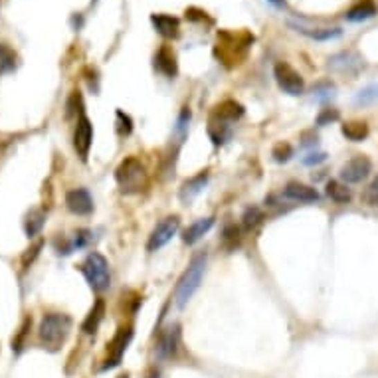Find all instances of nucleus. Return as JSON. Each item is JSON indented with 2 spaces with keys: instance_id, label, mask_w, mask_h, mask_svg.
I'll return each mask as SVG.
<instances>
[{
  "instance_id": "nucleus-2",
  "label": "nucleus",
  "mask_w": 378,
  "mask_h": 378,
  "mask_svg": "<svg viewBox=\"0 0 378 378\" xmlns=\"http://www.w3.org/2000/svg\"><path fill=\"white\" fill-rule=\"evenodd\" d=\"M206 266H208V253L197 252L192 255V260L188 262V266L182 271V276L177 281V287H174L177 307H186V303L195 297L202 283V278L206 273Z\"/></svg>"
},
{
  "instance_id": "nucleus-18",
  "label": "nucleus",
  "mask_w": 378,
  "mask_h": 378,
  "mask_svg": "<svg viewBox=\"0 0 378 378\" xmlns=\"http://www.w3.org/2000/svg\"><path fill=\"white\" fill-rule=\"evenodd\" d=\"M206 182H208V170H200V172L195 174L192 179H188V181L181 186L182 202H184V204H190V202L204 190Z\"/></svg>"
},
{
  "instance_id": "nucleus-13",
  "label": "nucleus",
  "mask_w": 378,
  "mask_h": 378,
  "mask_svg": "<svg viewBox=\"0 0 378 378\" xmlns=\"http://www.w3.org/2000/svg\"><path fill=\"white\" fill-rule=\"evenodd\" d=\"M179 349H181V327L174 325L168 329L167 333L161 335L159 343H156V354L161 359H174Z\"/></svg>"
},
{
  "instance_id": "nucleus-11",
  "label": "nucleus",
  "mask_w": 378,
  "mask_h": 378,
  "mask_svg": "<svg viewBox=\"0 0 378 378\" xmlns=\"http://www.w3.org/2000/svg\"><path fill=\"white\" fill-rule=\"evenodd\" d=\"M66 208L75 216H89L93 212V198L87 188H73L66 195Z\"/></svg>"
},
{
  "instance_id": "nucleus-6",
  "label": "nucleus",
  "mask_w": 378,
  "mask_h": 378,
  "mask_svg": "<svg viewBox=\"0 0 378 378\" xmlns=\"http://www.w3.org/2000/svg\"><path fill=\"white\" fill-rule=\"evenodd\" d=\"M273 78L280 85V89L283 93L291 96V98H297L305 91V80L301 78V73L291 68L287 62H280L276 64L273 68Z\"/></svg>"
},
{
  "instance_id": "nucleus-5",
  "label": "nucleus",
  "mask_w": 378,
  "mask_h": 378,
  "mask_svg": "<svg viewBox=\"0 0 378 378\" xmlns=\"http://www.w3.org/2000/svg\"><path fill=\"white\" fill-rule=\"evenodd\" d=\"M80 271L84 273V278L89 283V287L96 291V294H103L109 289L111 285V273H109V264L107 260L101 255L99 252L87 253L82 266H80Z\"/></svg>"
},
{
  "instance_id": "nucleus-30",
  "label": "nucleus",
  "mask_w": 378,
  "mask_h": 378,
  "mask_svg": "<svg viewBox=\"0 0 378 378\" xmlns=\"http://www.w3.org/2000/svg\"><path fill=\"white\" fill-rule=\"evenodd\" d=\"M271 156L276 163H287L294 156V147L289 143H278L271 151Z\"/></svg>"
},
{
  "instance_id": "nucleus-3",
  "label": "nucleus",
  "mask_w": 378,
  "mask_h": 378,
  "mask_svg": "<svg viewBox=\"0 0 378 378\" xmlns=\"http://www.w3.org/2000/svg\"><path fill=\"white\" fill-rule=\"evenodd\" d=\"M70 315L66 313H46L38 327V339L42 343V347L50 352H56L64 347V343L68 341L71 333Z\"/></svg>"
},
{
  "instance_id": "nucleus-38",
  "label": "nucleus",
  "mask_w": 378,
  "mask_h": 378,
  "mask_svg": "<svg viewBox=\"0 0 378 378\" xmlns=\"http://www.w3.org/2000/svg\"><path fill=\"white\" fill-rule=\"evenodd\" d=\"M327 159V154L325 153H311L307 159H303V165H307V167H313V165H319Z\"/></svg>"
},
{
  "instance_id": "nucleus-40",
  "label": "nucleus",
  "mask_w": 378,
  "mask_h": 378,
  "mask_svg": "<svg viewBox=\"0 0 378 378\" xmlns=\"http://www.w3.org/2000/svg\"><path fill=\"white\" fill-rule=\"evenodd\" d=\"M267 2H271L276 8H283L285 6V0H267Z\"/></svg>"
},
{
  "instance_id": "nucleus-36",
  "label": "nucleus",
  "mask_w": 378,
  "mask_h": 378,
  "mask_svg": "<svg viewBox=\"0 0 378 378\" xmlns=\"http://www.w3.org/2000/svg\"><path fill=\"white\" fill-rule=\"evenodd\" d=\"M188 123H190V109L188 107H182L181 115H179V121H177V133L181 135V139H184V135L188 131Z\"/></svg>"
},
{
  "instance_id": "nucleus-25",
  "label": "nucleus",
  "mask_w": 378,
  "mask_h": 378,
  "mask_svg": "<svg viewBox=\"0 0 378 378\" xmlns=\"http://www.w3.org/2000/svg\"><path fill=\"white\" fill-rule=\"evenodd\" d=\"M16 68H18V54L8 44H0V78L15 71Z\"/></svg>"
},
{
  "instance_id": "nucleus-17",
  "label": "nucleus",
  "mask_w": 378,
  "mask_h": 378,
  "mask_svg": "<svg viewBox=\"0 0 378 378\" xmlns=\"http://www.w3.org/2000/svg\"><path fill=\"white\" fill-rule=\"evenodd\" d=\"M214 220H216L214 216H208V218H200L197 222H192V224L182 232V242L186 246H195L197 242H200V240L210 232L212 226H214Z\"/></svg>"
},
{
  "instance_id": "nucleus-26",
  "label": "nucleus",
  "mask_w": 378,
  "mask_h": 378,
  "mask_svg": "<svg viewBox=\"0 0 378 378\" xmlns=\"http://www.w3.org/2000/svg\"><path fill=\"white\" fill-rule=\"evenodd\" d=\"M240 228L236 224H228L222 232V238H220V244L224 248L226 252H234L242 242V236H240Z\"/></svg>"
},
{
  "instance_id": "nucleus-10",
  "label": "nucleus",
  "mask_w": 378,
  "mask_h": 378,
  "mask_svg": "<svg viewBox=\"0 0 378 378\" xmlns=\"http://www.w3.org/2000/svg\"><path fill=\"white\" fill-rule=\"evenodd\" d=\"M91 145H93V125H91V121L85 115H82L78 119L75 131H73V149H75V153H78V156L84 163L87 161V156H89Z\"/></svg>"
},
{
  "instance_id": "nucleus-41",
  "label": "nucleus",
  "mask_w": 378,
  "mask_h": 378,
  "mask_svg": "<svg viewBox=\"0 0 378 378\" xmlns=\"http://www.w3.org/2000/svg\"><path fill=\"white\" fill-rule=\"evenodd\" d=\"M117 378H129V372H123V375H119Z\"/></svg>"
},
{
  "instance_id": "nucleus-15",
  "label": "nucleus",
  "mask_w": 378,
  "mask_h": 378,
  "mask_svg": "<svg viewBox=\"0 0 378 378\" xmlns=\"http://www.w3.org/2000/svg\"><path fill=\"white\" fill-rule=\"evenodd\" d=\"M151 22H153L154 30L167 40H177L181 36V20L177 16L153 15Z\"/></svg>"
},
{
  "instance_id": "nucleus-27",
  "label": "nucleus",
  "mask_w": 378,
  "mask_h": 378,
  "mask_svg": "<svg viewBox=\"0 0 378 378\" xmlns=\"http://www.w3.org/2000/svg\"><path fill=\"white\" fill-rule=\"evenodd\" d=\"M294 26V24H291ZM297 32H301V34H305L309 36L311 40H319V42H325V40H335L341 36V30L339 28H321V30H309L303 28V26H294Z\"/></svg>"
},
{
  "instance_id": "nucleus-21",
  "label": "nucleus",
  "mask_w": 378,
  "mask_h": 378,
  "mask_svg": "<svg viewBox=\"0 0 378 378\" xmlns=\"http://www.w3.org/2000/svg\"><path fill=\"white\" fill-rule=\"evenodd\" d=\"M341 133H343V137H347L352 143H361L368 137L370 129L366 121H347L341 125Z\"/></svg>"
},
{
  "instance_id": "nucleus-28",
  "label": "nucleus",
  "mask_w": 378,
  "mask_h": 378,
  "mask_svg": "<svg viewBox=\"0 0 378 378\" xmlns=\"http://www.w3.org/2000/svg\"><path fill=\"white\" fill-rule=\"evenodd\" d=\"M354 103L359 107H368V105H375L378 103V84L366 85L364 89H361L354 98Z\"/></svg>"
},
{
  "instance_id": "nucleus-23",
  "label": "nucleus",
  "mask_w": 378,
  "mask_h": 378,
  "mask_svg": "<svg viewBox=\"0 0 378 378\" xmlns=\"http://www.w3.org/2000/svg\"><path fill=\"white\" fill-rule=\"evenodd\" d=\"M327 197L336 204H349L352 200V192H350L349 184H345L343 181H329L327 182Z\"/></svg>"
},
{
  "instance_id": "nucleus-22",
  "label": "nucleus",
  "mask_w": 378,
  "mask_h": 378,
  "mask_svg": "<svg viewBox=\"0 0 378 378\" xmlns=\"http://www.w3.org/2000/svg\"><path fill=\"white\" fill-rule=\"evenodd\" d=\"M44 224H46V212L40 210V208H34L26 214L24 218V232L30 240L36 238L40 232H42Z\"/></svg>"
},
{
  "instance_id": "nucleus-16",
  "label": "nucleus",
  "mask_w": 378,
  "mask_h": 378,
  "mask_svg": "<svg viewBox=\"0 0 378 378\" xmlns=\"http://www.w3.org/2000/svg\"><path fill=\"white\" fill-rule=\"evenodd\" d=\"M329 68L339 71V73L354 75V73H359V70L363 68V60L357 56V54H352V52H343V54H336V56L329 60Z\"/></svg>"
},
{
  "instance_id": "nucleus-31",
  "label": "nucleus",
  "mask_w": 378,
  "mask_h": 378,
  "mask_svg": "<svg viewBox=\"0 0 378 378\" xmlns=\"http://www.w3.org/2000/svg\"><path fill=\"white\" fill-rule=\"evenodd\" d=\"M115 117H117V133H119L121 137L131 135V131H133V119H131L127 113L121 111V109H117Z\"/></svg>"
},
{
  "instance_id": "nucleus-19",
  "label": "nucleus",
  "mask_w": 378,
  "mask_h": 378,
  "mask_svg": "<svg viewBox=\"0 0 378 378\" xmlns=\"http://www.w3.org/2000/svg\"><path fill=\"white\" fill-rule=\"evenodd\" d=\"M242 115H244V105L238 103V101H234V99H226V101L218 103L214 107L210 117L218 119V121H224V123H234V121H238Z\"/></svg>"
},
{
  "instance_id": "nucleus-7",
  "label": "nucleus",
  "mask_w": 378,
  "mask_h": 378,
  "mask_svg": "<svg viewBox=\"0 0 378 378\" xmlns=\"http://www.w3.org/2000/svg\"><path fill=\"white\" fill-rule=\"evenodd\" d=\"M131 341H133V327H131V325L119 327L117 333L113 335L111 341L107 343V359H105V363L101 366V370L113 368V366H117V364L121 363L125 350L129 349V345H131Z\"/></svg>"
},
{
  "instance_id": "nucleus-37",
  "label": "nucleus",
  "mask_w": 378,
  "mask_h": 378,
  "mask_svg": "<svg viewBox=\"0 0 378 378\" xmlns=\"http://www.w3.org/2000/svg\"><path fill=\"white\" fill-rule=\"evenodd\" d=\"M89 242H91V232L89 230H78L75 232V238H73V248L82 250Z\"/></svg>"
},
{
  "instance_id": "nucleus-4",
  "label": "nucleus",
  "mask_w": 378,
  "mask_h": 378,
  "mask_svg": "<svg viewBox=\"0 0 378 378\" xmlns=\"http://www.w3.org/2000/svg\"><path fill=\"white\" fill-rule=\"evenodd\" d=\"M115 182L123 195H139L149 186V172L137 156H125L115 168Z\"/></svg>"
},
{
  "instance_id": "nucleus-32",
  "label": "nucleus",
  "mask_w": 378,
  "mask_h": 378,
  "mask_svg": "<svg viewBox=\"0 0 378 378\" xmlns=\"http://www.w3.org/2000/svg\"><path fill=\"white\" fill-rule=\"evenodd\" d=\"M363 202L366 206H378V177L372 179V182L364 188L363 192Z\"/></svg>"
},
{
  "instance_id": "nucleus-1",
  "label": "nucleus",
  "mask_w": 378,
  "mask_h": 378,
  "mask_svg": "<svg viewBox=\"0 0 378 378\" xmlns=\"http://www.w3.org/2000/svg\"><path fill=\"white\" fill-rule=\"evenodd\" d=\"M252 44L253 36L246 30H238V32L222 30V32H218V42L214 48V56L222 66L232 70L246 60Z\"/></svg>"
},
{
  "instance_id": "nucleus-34",
  "label": "nucleus",
  "mask_w": 378,
  "mask_h": 378,
  "mask_svg": "<svg viewBox=\"0 0 378 378\" xmlns=\"http://www.w3.org/2000/svg\"><path fill=\"white\" fill-rule=\"evenodd\" d=\"M339 111L336 109H333V107H327V109H321V113L317 115V119H315V123L319 127H325V125H331V123H335V121H339Z\"/></svg>"
},
{
  "instance_id": "nucleus-35",
  "label": "nucleus",
  "mask_w": 378,
  "mask_h": 378,
  "mask_svg": "<svg viewBox=\"0 0 378 378\" xmlns=\"http://www.w3.org/2000/svg\"><path fill=\"white\" fill-rule=\"evenodd\" d=\"M82 109H84V99H82V93L75 89V91H71L70 99H68V117L75 115V113L82 111Z\"/></svg>"
},
{
  "instance_id": "nucleus-8",
  "label": "nucleus",
  "mask_w": 378,
  "mask_h": 378,
  "mask_svg": "<svg viewBox=\"0 0 378 378\" xmlns=\"http://www.w3.org/2000/svg\"><path fill=\"white\" fill-rule=\"evenodd\" d=\"M181 228V216L172 214V216H167L163 218L159 224L154 226L151 236H149V242H147V252H156L161 250L163 246H167L170 240L177 236Z\"/></svg>"
},
{
  "instance_id": "nucleus-24",
  "label": "nucleus",
  "mask_w": 378,
  "mask_h": 378,
  "mask_svg": "<svg viewBox=\"0 0 378 378\" xmlns=\"http://www.w3.org/2000/svg\"><path fill=\"white\" fill-rule=\"evenodd\" d=\"M375 15H377V6H375V2H372V0H364V2H361V4L352 6L345 16H347V20H349V22H363V20L372 18Z\"/></svg>"
},
{
  "instance_id": "nucleus-14",
  "label": "nucleus",
  "mask_w": 378,
  "mask_h": 378,
  "mask_svg": "<svg viewBox=\"0 0 378 378\" xmlns=\"http://www.w3.org/2000/svg\"><path fill=\"white\" fill-rule=\"evenodd\" d=\"M283 197L294 200V202H319V200H321V195H319L313 186L297 181H291L285 184Z\"/></svg>"
},
{
  "instance_id": "nucleus-33",
  "label": "nucleus",
  "mask_w": 378,
  "mask_h": 378,
  "mask_svg": "<svg viewBox=\"0 0 378 378\" xmlns=\"http://www.w3.org/2000/svg\"><path fill=\"white\" fill-rule=\"evenodd\" d=\"M42 248H44V240H38L34 246H30L28 250L24 252V255H22V267H24V269H28V267L34 264V260L40 255V250H42Z\"/></svg>"
},
{
  "instance_id": "nucleus-29",
  "label": "nucleus",
  "mask_w": 378,
  "mask_h": 378,
  "mask_svg": "<svg viewBox=\"0 0 378 378\" xmlns=\"http://www.w3.org/2000/svg\"><path fill=\"white\" fill-rule=\"evenodd\" d=\"M262 220H264V212H262L260 206H248L244 210V214H242V226L246 230H253Z\"/></svg>"
},
{
  "instance_id": "nucleus-39",
  "label": "nucleus",
  "mask_w": 378,
  "mask_h": 378,
  "mask_svg": "<svg viewBox=\"0 0 378 378\" xmlns=\"http://www.w3.org/2000/svg\"><path fill=\"white\" fill-rule=\"evenodd\" d=\"M145 378H163V375H161V370H156V368H151L149 372H147V377Z\"/></svg>"
},
{
  "instance_id": "nucleus-9",
  "label": "nucleus",
  "mask_w": 378,
  "mask_h": 378,
  "mask_svg": "<svg viewBox=\"0 0 378 378\" xmlns=\"http://www.w3.org/2000/svg\"><path fill=\"white\" fill-rule=\"evenodd\" d=\"M370 172H372V161L366 154H357L341 167L339 177L345 184H359L366 181Z\"/></svg>"
},
{
  "instance_id": "nucleus-12",
  "label": "nucleus",
  "mask_w": 378,
  "mask_h": 378,
  "mask_svg": "<svg viewBox=\"0 0 378 378\" xmlns=\"http://www.w3.org/2000/svg\"><path fill=\"white\" fill-rule=\"evenodd\" d=\"M154 70L163 73L168 80H174L179 73V62L177 54L170 46H161L154 54Z\"/></svg>"
},
{
  "instance_id": "nucleus-20",
  "label": "nucleus",
  "mask_w": 378,
  "mask_h": 378,
  "mask_svg": "<svg viewBox=\"0 0 378 378\" xmlns=\"http://www.w3.org/2000/svg\"><path fill=\"white\" fill-rule=\"evenodd\" d=\"M103 317H105V301L99 297V299H96L93 307L89 309L84 323H82V331H84L85 335H93L99 329L101 321H103Z\"/></svg>"
}]
</instances>
